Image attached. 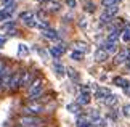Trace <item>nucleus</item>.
Returning <instances> with one entry per match:
<instances>
[{
  "label": "nucleus",
  "mask_w": 130,
  "mask_h": 127,
  "mask_svg": "<svg viewBox=\"0 0 130 127\" xmlns=\"http://www.w3.org/2000/svg\"><path fill=\"white\" fill-rule=\"evenodd\" d=\"M101 47H103V50H104V52H106L108 55H109V53H116V52H117V45H116V42H106V44H103Z\"/></svg>",
  "instance_id": "obj_10"
},
{
  "label": "nucleus",
  "mask_w": 130,
  "mask_h": 127,
  "mask_svg": "<svg viewBox=\"0 0 130 127\" xmlns=\"http://www.w3.org/2000/svg\"><path fill=\"white\" fill-rule=\"evenodd\" d=\"M64 52H66V47H64V45H58V47H52V48H50V53H52L55 58H61V55Z\"/></svg>",
  "instance_id": "obj_9"
},
{
  "label": "nucleus",
  "mask_w": 130,
  "mask_h": 127,
  "mask_svg": "<svg viewBox=\"0 0 130 127\" xmlns=\"http://www.w3.org/2000/svg\"><path fill=\"white\" fill-rule=\"evenodd\" d=\"M92 124L93 125H100V124H103V119L101 118H95V119H92Z\"/></svg>",
  "instance_id": "obj_27"
},
{
  "label": "nucleus",
  "mask_w": 130,
  "mask_h": 127,
  "mask_svg": "<svg viewBox=\"0 0 130 127\" xmlns=\"http://www.w3.org/2000/svg\"><path fill=\"white\" fill-rule=\"evenodd\" d=\"M77 127H92V121H79Z\"/></svg>",
  "instance_id": "obj_20"
},
{
  "label": "nucleus",
  "mask_w": 130,
  "mask_h": 127,
  "mask_svg": "<svg viewBox=\"0 0 130 127\" xmlns=\"http://www.w3.org/2000/svg\"><path fill=\"white\" fill-rule=\"evenodd\" d=\"M66 5H68L69 8H76L77 7V2H76V0H66Z\"/></svg>",
  "instance_id": "obj_25"
},
{
  "label": "nucleus",
  "mask_w": 130,
  "mask_h": 127,
  "mask_svg": "<svg viewBox=\"0 0 130 127\" xmlns=\"http://www.w3.org/2000/svg\"><path fill=\"white\" fill-rule=\"evenodd\" d=\"M11 77H13V71L10 66L3 69V74L0 76V84H2V90H10V85H11Z\"/></svg>",
  "instance_id": "obj_1"
},
{
  "label": "nucleus",
  "mask_w": 130,
  "mask_h": 127,
  "mask_svg": "<svg viewBox=\"0 0 130 127\" xmlns=\"http://www.w3.org/2000/svg\"><path fill=\"white\" fill-rule=\"evenodd\" d=\"M124 92H125V95H127V96H130V85H127V87L124 89Z\"/></svg>",
  "instance_id": "obj_31"
},
{
  "label": "nucleus",
  "mask_w": 130,
  "mask_h": 127,
  "mask_svg": "<svg viewBox=\"0 0 130 127\" xmlns=\"http://www.w3.org/2000/svg\"><path fill=\"white\" fill-rule=\"evenodd\" d=\"M53 69H55V73H56L58 76H64V74H66V68H64L59 61H55L53 63Z\"/></svg>",
  "instance_id": "obj_12"
},
{
  "label": "nucleus",
  "mask_w": 130,
  "mask_h": 127,
  "mask_svg": "<svg viewBox=\"0 0 130 127\" xmlns=\"http://www.w3.org/2000/svg\"><path fill=\"white\" fill-rule=\"evenodd\" d=\"M5 40H7V39H5L3 35H0V47H3V45H5Z\"/></svg>",
  "instance_id": "obj_30"
},
{
  "label": "nucleus",
  "mask_w": 130,
  "mask_h": 127,
  "mask_svg": "<svg viewBox=\"0 0 130 127\" xmlns=\"http://www.w3.org/2000/svg\"><path fill=\"white\" fill-rule=\"evenodd\" d=\"M43 35H45V37H47V39H53V40H56V39H59V34L56 32V31H55V29H45V31H43Z\"/></svg>",
  "instance_id": "obj_13"
},
{
  "label": "nucleus",
  "mask_w": 130,
  "mask_h": 127,
  "mask_svg": "<svg viewBox=\"0 0 130 127\" xmlns=\"http://www.w3.org/2000/svg\"><path fill=\"white\" fill-rule=\"evenodd\" d=\"M5 68H7V64H5V63L2 61V60H0V76L3 74V69H5Z\"/></svg>",
  "instance_id": "obj_28"
},
{
  "label": "nucleus",
  "mask_w": 130,
  "mask_h": 127,
  "mask_svg": "<svg viewBox=\"0 0 130 127\" xmlns=\"http://www.w3.org/2000/svg\"><path fill=\"white\" fill-rule=\"evenodd\" d=\"M125 66H127V68H128V71H130V60H128V61L125 63Z\"/></svg>",
  "instance_id": "obj_32"
},
{
  "label": "nucleus",
  "mask_w": 130,
  "mask_h": 127,
  "mask_svg": "<svg viewBox=\"0 0 130 127\" xmlns=\"http://www.w3.org/2000/svg\"><path fill=\"white\" fill-rule=\"evenodd\" d=\"M112 93H111V90L109 89H106V87H100L96 92H95V96H96V100H106L108 96H111Z\"/></svg>",
  "instance_id": "obj_6"
},
{
  "label": "nucleus",
  "mask_w": 130,
  "mask_h": 127,
  "mask_svg": "<svg viewBox=\"0 0 130 127\" xmlns=\"http://www.w3.org/2000/svg\"><path fill=\"white\" fill-rule=\"evenodd\" d=\"M117 11H119V8L116 7V5H112V7H108V8H106V13H104V15H108V16L112 18V15H116Z\"/></svg>",
  "instance_id": "obj_15"
},
{
  "label": "nucleus",
  "mask_w": 130,
  "mask_h": 127,
  "mask_svg": "<svg viewBox=\"0 0 130 127\" xmlns=\"http://www.w3.org/2000/svg\"><path fill=\"white\" fill-rule=\"evenodd\" d=\"M122 113H124V116H127V118H130V105H125L122 108Z\"/></svg>",
  "instance_id": "obj_23"
},
{
  "label": "nucleus",
  "mask_w": 130,
  "mask_h": 127,
  "mask_svg": "<svg viewBox=\"0 0 130 127\" xmlns=\"http://www.w3.org/2000/svg\"><path fill=\"white\" fill-rule=\"evenodd\" d=\"M82 57H84V53H82V52H77V50H74V52L71 53V58L76 60V61H80Z\"/></svg>",
  "instance_id": "obj_17"
},
{
  "label": "nucleus",
  "mask_w": 130,
  "mask_h": 127,
  "mask_svg": "<svg viewBox=\"0 0 130 127\" xmlns=\"http://www.w3.org/2000/svg\"><path fill=\"white\" fill-rule=\"evenodd\" d=\"M42 111H43V105H40L39 101H36V103H29L26 108H24L26 116H39Z\"/></svg>",
  "instance_id": "obj_3"
},
{
  "label": "nucleus",
  "mask_w": 130,
  "mask_h": 127,
  "mask_svg": "<svg viewBox=\"0 0 130 127\" xmlns=\"http://www.w3.org/2000/svg\"><path fill=\"white\" fill-rule=\"evenodd\" d=\"M88 101H90V92L87 87H82L80 95L77 96V103L79 105H88Z\"/></svg>",
  "instance_id": "obj_5"
},
{
  "label": "nucleus",
  "mask_w": 130,
  "mask_h": 127,
  "mask_svg": "<svg viewBox=\"0 0 130 127\" xmlns=\"http://www.w3.org/2000/svg\"><path fill=\"white\" fill-rule=\"evenodd\" d=\"M23 74H24L23 69L13 71V77H11V85H10V90H16V89H19V84H21Z\"/></svg>",
  "instance_id": "obj_4"
},
{
  "label": "nucleus",
  "mask_w": 130,
  "mask_h": 127,
  "mask_svg": "<svg viewBox=\"0 0 130 127\" xmlns=\"http://www.w3.org/2000/svg\"><path fill=\"white\" fill-rule=\"evenodd\" d=\"M122 40L124 42H130V29H124L122 31Z\"/></svg>",
  "instance_id": "obj_19"
},
{
  "label": "nucleus",
  "mask_w": 130,
  "mask_h": 127,
  "mask_svg": "<svg viewBox=\"0 0 130 127\" xmlns=\"http://www.w3.org/2000/svg\"><path fill=\"white\" fill-rule=\"evenodd\" d=\"M42 122H43V119L39 118V116H21L18 119L19 125H40Z\"/></svg>",
  "instance_id": "obj_2"
},
{
  "label": "nucleus",
  "mask_w": 130,
  "mask_h": 127,
  "mask_svg": "<svg viewBox=\"0 0 130 127\" xmlns=\"http://www.w3.org/2000/svg\"><path fill=\"white\" fill-rule=\"evenodd\" d=\"M104 103H106V105H109V106H114V105L117 103V96H116V95H111V96H108V98L104 100Z\"/></svg>",
  "instance_id": "obj_16"
},
{
  "label": "nucleus",
  "mask_w": 130,
  "mask_h": 127,
  "mask_svg": "<svg viewBox=\"0 0 130 127\" xmlns=\"http://www.w3.org/2000/svg\"><path fill=\"white\" fill-rule=\"evenodd\" d=\"M112 84H116V85H119V87H122V89H125L127 85H130L128 80H127V79H124V77H121V76L114 77V79H112Z\"/></svg>",
  "instance_id": "obj_11"
},
{
  "label": "nucleus",
  "mask_w": 130,
  "mask_h": 127,
  "mask_svg": "<svg viewBox=\"0 0 130 127\" xmlns=\"http://www.w3.org/2000/svg\"><path fill=\"white\" fill-rule=\"evenodd\" d=\"M59 8H61V3H59L58 0H48L47 5H45V10H47V11H58Z\"/></svg>",
  "instance_id": "obj_8"
},
{
  "label": "nucleus",
  "mask_w": 130,
  "mask_h": 127,
  "mask_svg": "<svg viewBox=\"0 0 130 127\" xmlns=\"http://www.w3.org/2000/svg\"><path fill=\"white\" fill-rule=\"evenodd\" d=\"M76 48H77V52H82V53H84L88 47H87V45L84 44V42H76Z\"/></svg>",
  "instance_id": "obj_18"
},
{
  "label": "nucleus",
  "mask_w": 130,
  "mask_h": 127,
  "mask_svg": "<svg viewBox=\"0 0 130 127\" xmlns=\"http://www.w3.org/2000/svg\"><path fill=\"white\" fill-rule=\"evenodd\" d=\"M68 109L71 113H79V106L77 105H68Z\"/></svg>",
  "instance_id": "obj_24"
},
{
  "label": "nucleus",
  "mask_w": 130,
  "mask_h": 127,
  "mask_svg": "<svg viewBox=\"0 0 130 127\" xmlns=\"http://www.w3.org/2000/svg\"><path fill=\"white\" fill-rule=\"evenodd\" d=\"M85 11L93 13V11H95V5H93V3H85Z\"/></svg>",
  "instance_id": "obj_22"
},
{
  "label": "nucleus",
  "mask_w": 130,
  "mask_h": 127,
  "mask_svg": "<svg viewBox=\"0 0 130 127\" xmlns=\"http://www.w3.org/2000/svg\"><path fill=\"white\" fill-rule=\"evenodd\" d=\"M119 2V0H103V5H104V7H112V5H116Z\"/></svg>",
  "instance_id": "obj_21"
},
{
  "label": "nucleus",
  "mask_w": 130,
  "mask_h": 127,
  "mask_svg": "<svg viewBox=\"0 0 130 127\" xmlns=\"http://www.w3.org/2000/svg\"><path fill=\"white\" fill-rule=\"evenodd\" d=\"M130 60V50L125 48V50H122V52H119L116 55V63H127Z\"/></svg>",
  "instance_id": "obj_7"
},
{
  "label": "nucleus",
  "mask_w": 130,
  "mask_h": 127,
  "mask_svg": "<svg viewBox=\"0 0 130 127\" xmlns=\"http://www.w3.org/2000/svg\"><path fill=\"white\" fill-rule=\"evenodd\" d=\"M106 58H108V53L104 52V50H98V52L95 53V60H96V61H106Z\"/></svg>",
  "instance_id": "obj_14"
},
{
  "label": "nucleus",
  "mask_w": 130,
  "mask_h": 127,
  "mask_svg": "<svg viewBox=\"0 0 130 127\" xmlns=\"http://www.w3.org/2000/svg\"><path fill=\"white\" fill-rule=\"evenodd\" d=\"M18 52H19V53H24V55H26V53L29 52V50H27V47H26V45H19Z\"/></svg>",
  "instance_id": "obj_26"
},
{
  "label": "nucleus",
  "mask_w": 130,
  "mask_h": 127,
  "mask_svg": "<svg viewBox=\"0 0 130 127\" xmlns=\"http://www.w3.org/2000/svg\"><path fill=\"white\" fill-rule=\"evenodd\" d=\"M68 71H69V76H71V77H72V79H74V77H76V79H77V74H76V73H74V69H71V68H69Z\"/></svg>",
  "instance_id": "obj_29"
}]
</instances>
